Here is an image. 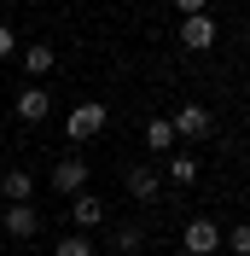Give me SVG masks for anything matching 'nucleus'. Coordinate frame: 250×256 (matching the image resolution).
<instances>
[{"label":"nucleus","instance_id":"f257e3e1","mask_svg":"<svg viewBox=\"0 0 250 256\" xmlns=\"http://www.w3.org/2000/svg\"><path fill=\"white\" fill-rule=\"evenodd\" d=\"M105 122H110V111L99 105V99H82V105H70V111H64V134H70V146L99 140V134H105Z\"/></svg>","mask_w":250,"mask_h":256},{"label":"nucleus","instance_id":"f03ea898","mask_svg":"<svg viewBox=\"0 0 250 256\" xmlns=\"http://www.w3.org/2000/svg\"><path fill=\"white\" fill-rule=\"evenodd\" d=\"M169 128H174V140H186V146H198V140H210L216 134V116H210V105H180V111L169 116Z\"/></svg>","mask_w":250,"mask_h":256},{"label":"nucleus","instance_id":"7ed1b4c3","mask_svg":"<svg viewBox=\"0 0 250 256\" xmlns=\"http://www.w3.org/2000/svg\"><path fill=\"white\" fill-rule=\"evenodd\" d=\"M180 250H186V256H216V250H221V222L192 216V222L180 227Z\"/></svg>","mask_w":250,"mask_h":256},{"label":"nucleus","instance_id":"20e7f679","mask_svg":"<svg viewBox=\"0 0 250 256\" xmlns=\"http://www.w3.org/2000/svg\"><path fill=\"white\" fill-rule=\"evenodd\" d=\"M180 47H186V52H210V47H216V18H210V12L180 18Z\"/></svg>","mask_w":250,"mask_h":256},{"label":"nucleus","instance_id":"39448f33","mask_svg":"<svg viewBox=\"0 0 250 256\" xmlns=\"http://www.w3.org/2000/svg\"><path fill=\"white\" fill-rule=\"evenodd\" d=\"M52 64H58V52L47 47V41H35V47H18V70L41 88V76H52Z\"/></svg>","mask_w":250,"mask_h":256},{"label":"nucleus","instance_id":"423d86ee","mask_svg":"<svg viewBox=\"0 0 250 256\" xmlns=\"http://www.w3.org/2000/svg\"><path fill=\"white\" fill-rule=\"evenodd\" d=\"M52 192H64V198L88 192V158H58V169H52Z\"/></svg>","mask_w":250,"mask_h":256},{"label":"nucleus","instance_id":"0eeeda50","mask_svg":"<svg viewBox=\"0 0 250 256\" xmlns=\"http://www.w3.org/2000/svg\"><path fill=\"white\" fill-rule=\"evenodd\" d=\"M70 222H76V233H94V227L105 222V198H99V192H76V198H70Z\"/></svg>","mask_w":250,"mask_h":256},{"label":"nucleus","instance_id":"6e6552de","mask_svg":"<svg viewBox=\"0 0 250 256\" xmlns=\"http://www.w3.org/2000/svg\"><path fill=\"white\" fill-rule=\"evenodd\" d=\"M0 227H6V239H35L41 233V216H35V204H12L0 216Z\"/></svg>","mask_w":250,"mask_h":256},{"label":"nucleus","instance_id":"1a4fd4ad","mask_svg":"<svg viewBox=\"0 0 250 256\" xmlns=\"http://www.w3.org/2000/svg\"><path fill=\"white\" fill-rule=\"evenodd\" d=\"M157 192H163V175H157V169H128V198H134V204H157Z\"/></svg>","mask_w":250,"mask_h":256},{"label":"nucleus","instance_id":"9d476101","mask_svg":"<svg viewBox=\"0 0 250 256\" xmlns=\"http://www.w3.org/2000/svg\"><path fill=\"white\" fill-rule=\"evenodd\" d=\"M24 122H47V111H52V99H47V88H24L18 94V105H12Z\"/></svg>","mask_w":250,"mask_h":256},{"label":"nucleus","instance_id":"9b49d317","mask_svg":"<svg viewBox=\"0 0 250 256\" xmlns=\"http://www.w3.org/2000/svg\"><path fill=\"white\" fill-rule=\"evenodd\" d=\"M146 152H152V158H169V152H174V128H169V116H152V122H146Z\"/></svg>","mask_w":250,"mask_h":256},{"label":"nucleus","instance_id":"f8f14e48","mask_svg":"<svg viewBox=\"0 0 250 256\" xmlns=\"http://www.w3.org/2000/svg\"><path fill=\"white\" fill-rule=\"evenodd\" d=\"M0 198H6V204H30V198H35V180L24 175V169H6V175H0Z\"/></svg>","mask_w":250,"mask_h":256},{"label":"nucleus","instance_id":"ddd939ff","mask_svg":"<svg viewBox=\"0 0 250 256\" xmlns=\"http://www.w3.org/2000/svg\"><path fill=\"white\" fill-rule=\"evenodd\" d=\"M163 175H169L174 186H192V180H198V158H192V152H169V158H163Z\"/></svg>","mask_w":250,"mask_h":256},{"label":"nucleus","instance_id":"4468645a","mask_svg":"<svg viewBox=\"0 0 250 256\" xmlns=\"http://www.w3.org/2000/svg\"><path fill=\"white\" fill-rule=\"evenodd\" d=\"M140 244H146L140 222H122V227H116V233H110V250H128V256H134V250H140Z\"/></svg>","mask_w":250,"mask_h":256},{"label":"nucleus","instance_id":"2eb2a0df","mask_svg":"<svg viewBox=\"0 0 250 256\" xmlns=\"http://www.w3.org/2000/svg\"><path fill=\"white\" fill-rule=\"evenodd\" d=\"M52 256H99V250H94V239H88V233H64V239L52 244Z\"/></svg>","mask_w":250,"mask_h":256},{"label":"nucleus","instance_id":"dca6fc26","mask_svg":"<svg viewBox=\"0 0 250 256\" xmlns=\"http://www.w3.org/2000/svg\"><path fill=\"white\" fill-rule=\"evenodd\" d=\"M221 244L233 256H250V222H233V227H221Z\"/></svg>","mask_w":250,"mask_h":256},{"label":"nucleus","instance_id":"f3484780","mask_svg":"<svg viewBox=\"0 0 250 256\" xmlns=\"http://www.w3.org/2000/svg\"><path fill=\"white\" fill-rule=\"evenodd\" d=\"M6 58H18V35H12V24H0V64Z\"/></svg>","mask_w":250,"mask_h":256},{"label":"nucleus","instance_id":"a211bd4d","mask_svg":"<svg viewBox=\"0 0 250 256\" xmlns=\"http://www.w3.org/2000/svg\"><path fill=\"white\" fill-rule=\"evenodd\" d=\"M174 12H180V18H198V12H210V0H174Z\"/></svg>","mask_w":250,"mask_h":256},{"label":"nucleus","instance_id":"6ab92c4d","mask_svg":"<svg viewBox=\"0 0 250 256\" xmlns=\"http://www.w3.org/2000/svg\"><path fill=\"white\" fill-rule=\"evenodd\" d=\"M24 6H41V0H24Z\"/></svg>","mask_w":250,"mask_h":256},{"label":"nucleus","instance_id":"aec40b11","mask_svg":"<svg viewBox=\"0 0 250 256\" xmlns=\"http://www.w3.org/2000/svg\"><path fill=\"white\" fill-rule=\"evenodd\" d=\"M0 239H6V227H0Z\"/></svg>","mask_w":250,"mask_h":256}]
</instances>
